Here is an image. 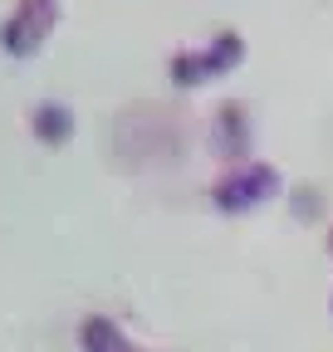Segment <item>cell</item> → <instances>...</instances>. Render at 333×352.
<instances>
[{
  "label": "cell",
  "instance_id": "cell-1",
  "mask_svg": "<svg viewBox=\"0 0 333 352\" xmlns=\"http://www.w3.org/2000/svg\"><path fill=\"white\" fill-rule=\"evenodd\" d=\"M59 25V6L54 0H15V10L0 25V50L10 59H30Z\"/></svg>",
  "mask_w": 333,
  "mask_h": 352
},
{
  "label": "cell",
  "instance_id": "cell-2",
  "mask_svg": "<svg viewBox=\"0 0 333 352\" xmlns=\"http://www.w3.org/2000/svg\"><path fill=\"white\" fill-rule=\"evenodd\" d=\"M245 59V44H240V34H216L206 50H182V54H172V64H166V74H172V83H182V88H196V83H206V78H221V74H230L235 64Z\"/></svg>",
  "mask_w": 333,
  "mask_h": 352
},
{
  "label": "cell",
  "instance_id": "cell-3",
  "mask_svg": "<svg viewBox=\"0 0 333 352\" xmlns=\"http://www.w3.org/2000/svg\"><path fill=\"white\" fill-rule=\"evenodd\" d=\"M275 191H279V171L270 162H250V166H235V171L221 176L216 191H211V201L226 215H245L250 206H265Z\"/></svg>",
  "mask_w": 333,
  "mask_h": 352
},
{
  "label": "cell",
  "instance_id": "cell-4",
  "mask_svg": "<svg viewBox=\"0 0 333 352\" xmlns=\"http://www.w3.org/2000/svg\"><path fill=\"white\" fill-rule=\"evenodd\" d=\"M211 138H216V152H221V157H230V162L245 157V152H250V118H245L235 103L221 108L216 122H211Z\"/></svg>",
  "mask_w": 333,
  "mask_h": 352
},
{
  "label": "cell",
  "instance_id": "cell-5",
  "mask_svg": "<svg viewBox=\"0 0 333 352\" xmlns=\"http://www.w3.org/2000/svg\"><path fill=\"white\" fill-rule=\"evenodd\" d=\"M78 347L83 352H133L128 333H122L113 318H103V314H89L78 323Z\"/></svg>",
  "mask_w": 333,
  "mask_h": 352
},
{
  "label": "cell",
  "instance_id": "cell-6",
  "mask_svg": "<svg viewBox=\"0 0 333 352\" xmlns=\"http://www.w3.org/2000/svg\"><path fill=\"white\" fill-rule=\"evenodd\" d=\"M30 132H34L45 147H64V142L74 138V113H69L64 103H39L34 118H30Z\"/></svg>",
  "mask_w": 333,
  "mask_h": 352
},
{
  "label": "cell",
  "instance_id": "cell-7",
  "mask_svg": "<svg viewBox=\"0 0 333 352\" xmlns=\"http://www.w3.org/2000/svg\"><path fill=\"white\" fill-rule=\"evenodd\" d=\"M133 352H138V347H133Z\"/></svg>",
  "mask_w": 333,
  "mask_h": 352
}]
</instances>
